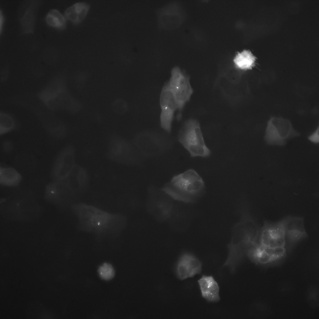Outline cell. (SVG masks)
Segmentation results:
<instances>
[{"label":"cell","mask_w":319,"mask_h":319,"mask_svg":"<svg viewBox=\"0 0 319 319\" xmlns=\"http://www.w3.org/2000/svg\"><path fill=\"white\" fill-rule=\"evenodd\" d=\"M260 232L257 224L250 214L242 213L240 221L233 230L224 265L231 271H234L248 252L259 245Z\"/></svg>","instance_id":"obj_1"},{"label":"cell","mask_w":319,"mask_h":319,"mask_svg":"<svg viewBox=\"0 0 319 319\" xmlns=\"http://www.w3.org/2000/svg\"><path fill=\"white\" fill-rule=\"evenodd\" d=\"M6 103L28 111L39 121L46 131L57 137L64 136L68 128L62 119L47 108L36 98L35 94L27 93L14 95L5 100Z\"/></svg>","instance_id":"obj_2"},{"label":"cell","mask_w":319,"mask_h":319,"mask_svg":"<svg viewBox=\"0 0 319 319\" xmlns=\"http://www.w3.org/2000/svg\"><path fill=\"white\" fill-rule=\"evenodd\" d=\"M35 95L38 99L50 110L64 111L75 113L81 105L74 98L68 88L64 74L58 73L52 77Z\"/></svg>","instance_id":"obj_3"},{"label":"cell","mask_w":319,"mask_h":319,"mask_svg":"<svg viewBox=\"0 0 319 319\" xmlns=\"http://www.w3.org/2000/svg\"><path fill=\"white\" fill-rule=\"evenodd\" d=\"M205 188L202 179L190 169L174 176L162 190L174 198L193 202L202 194Z\"/></svg>","instance_id":"obj_4"},{"label":"cell","mask_w":319,"mask_h":319,"mask_svg":"<svg viewBox=\"0 0 319 319\" xmlns=\"http://www.w3.org/2000/svg\"><path fill=\"white\" fill-rule=\"evenodd\" d=\"M173 138L166 134L145 131L137 134L133 141L136 150L142 157H156L167 152L172 147Z\"/></svg>","instance_id":"obj_5"},{"label":"cell","mask_w":319,"mask_h":319,"mask_svg":"<svg viewBox=\"0 0 319 319\" xmlns=\"http://www.w3.org/2000/svg\"><path fill=\"white\" fill-rule=\"evenodd\" d=\"M179 143L188 151L192 157L206 158L211 155L206 145L199 121L191 119L185 121L178 134Z\"/></svg>","instance_id":"obj_6"},{"label":"cell","mask_w":319,"mask_h":319,"mask_svg":"<svg viewBox=\"0 0 319 319\" xmlns=\"http://www.w3.org/2000/svg\"><path fill=\"white\" fill-rule=\"evenodd\" d=\"M81 228L95 233L105 231L111 226L114 216L92 206L84 204L75 208Z\"/></svg>","instance_id":"obj_7"},{"label":"cell","mask_w":319,"mask_h":319,"mask_svg":"<svg viewBox=\"0 0 319 319\" xmlns=\"http://www.w3.org/2000/svg\"><path fill=\"white\" fill-rule=\"evenodd\" d=\"M299 135L289 120L281 117H272L267 123L264 139L269 145L283 146L287 140Z\"/></svg>","instance_id":"obj_8"},{"label":"cell","mask_w":319,"mask_h":319,"mask_svg":"<svg viewBox=\"0 0 319 319\" xmlns=\"http://www.w3.org/2000/svg\"><path fill=\"white\" fill-rule=\"evenodd\" d=\"M190 79L189 77L179 67H175L172 69L171 76L168 82L178 104L179 119L184 106L193 93Z\"/></svg>","instance_id":"obj_9"},{"label":"cell","mask_w":319,"mask_h":319,"mask_svg":"<svg viewBox=\"0 0 319 319\" xmlns=\"http://www.w3.org/2000/svg\"><path fill=\"white\" fill-rule=\"evenodd\" d=\"M110 139L108 152L111 158L121 164H132L139 162V155L133 145L118 136Z\"/></svg>","instance_id":"obj_10"},{"label":"cell","mask_w":319,"mask_h":319,"mask_svg":"<svg viewBox=\"0 0 319 319\" xmlns=\"http://www.w3.org/2000/svg\"><path fill=\"white\" fill-rule=\"evenodd\" d=\"M285 218L276 222L264 221L260 230L259 245L271 248L285 247Z\"/></svg>","instance_id":"obj_11"},{"label":"cell","mask_w":319,"mask_h":319,"mask_svg":"<svg viewBox=\"0 0 319 319\" xmlns=\"http://www.w3.org/2000/svg\"><path fill=\"white\" fill-rule=\"evenodd\" d=\"M160 104L161 111L160 123L161 128L168 133H171L174 113L178 105L168 82L163 86L160 95Z\"/></svg>","instance_id":"obj_12"},{"label":"cell","mask_w":319,"mask_h":319,"mask_svg":"<svg viewBox=\"0 0 319 319\" xmlns=\"http://www.w3.org/2000/svg\"><path fill=\"white\" fill-rule=\"evenodd\" d=\"M285 246L292 248L297 244L307 238L303 218L300 217L288 216L284 218Z\"/></svg>","instance_id":"obj_13"},{"label":"cell","mask_w":319,"mask_h":319,"mask_svg":"<svg viewBox=\"0 0 319 319\" xmlns=\"http://www.w3.org/2000/svg\"><path fill=\"white\" fill-rule=\"evenodd\" d=\"M75 153L71 146L65 148L57 156L52 171L56 181L65 180L76 165Z\"/></svg>","instance_id":"obj_14"},{"label":"cell","mask_w":319,"mask_h":319,"mask_svg":"<svg viewBox=\"0 0 319 319\" xmlns=\"http://www.w3.org/2000/svg\"><path fill=\"white\" fill-rule=\"evenodd\" d=\"M202 264L195 256L188 253L182 255L177 263L176 272L178 278L183 280L201 273Z\"/></svg>","instance_id":"obj_15"},{"label":"cell","mask_w":319,"mask_h":319,"mask_svg":"<svg viewBox=\"0 0 319 319\" xmlns=\"http://www.w3.org/2000/svg\"><path fill=\"white\" fill-rule=\"evenodd\" d=\"M198 283L201 295L207 301L216 302L220 300L219 287L212 276L203 275Z\"/></svg>","instance_id":"obj_16"},{"label":"cell","mask_w":319,"mask_h":319,"mask_svg":"<svg viewBox=\"0 0 319 319\" xmlns=\"http://www.w3.org/2000/svg\"><path fill=\"white\" fill-rule=\"evenodd\" d=\"M89 8V5L86 3H76L66 10L64 16L66 20L78 24L85 18Z\"/></svg>","instance_id":"obj_17"},{"label":"cell","mask_w":319,"mask_h":319,"mask_svg":"<svg viewBox=\"0 0 319 319\" xmlns=\"http://www.w3.org/2000/svg\"><path fill=\"white\" fill-rule=\"evenodd\" d=\"M65 180L70 189L79 188L86 183L87 174L82 167L75 165Z\"/></svg>","instance_id":"obj_18"},{"label":"cell","mask_w":319,"mask_h":319,"mask_svg":"<svg viewBox=\"0 0 319 319\" xmlns=\"http://www.w3.org/2000/svg\"><path fill=\"white\" fill-rule=\"evenodd\" d=\"M20 124L12 113L3 110L0 111V134L3 135L18 129Z\"/></svg>","instance_id":"obj_19"},{"label":"cell","mask_w":319,"mask_h":319,"mask_svg":"<svg viewBox=\"0 0 319 319\" xmlns=\"http://www.w3.org/2000/svg\"><path fill=\"white\" fill-rule=\"evenodd\" d=\"M256 58L251 52L244 50L238 52L234 59L235 67L239 70L246 71L250 70L255 66Z\"/></svg>","instance_id":"obj_20"},{"label":"cell","mask_w":319,"mask_h":319,"mask_svg":"<svg viewBox=\"0 0 319 319\" xmlns=\"http://www.w3.org/2000/svg\"><path fill=\"white\" fill-rule=\"evenodd\" d=\"M21 179V174L13 168L0 167V182L2 185L15 186L20 183Z\"/></svg>","instance_id":"obj_21"},{"label":"cell","mask_w":319,"mask_h":319,"mask_svg":"<svg viewBox=\"0 0 319 319\" xmlns=\"http://www.w3.org/2000/svg\"><path fill=\"white\" fill-rule=\"evenodd\" d=\"M66 19L57 10H50L47 14L45 21L49 26L59 30L64 29L66 26Z\"/></svg>","instance_id":"obj_22"},{"label":"cell","mask_w":319,"mask_h":319,"mask_svg":"<svg viewBox=\"0 0 319 319\" xmlns=\"http://www.w3.org/2000/svg\"><path fill=\"white\" fill-rule=\"evenodd\" d=\"M34 5L33 4L29 6L20 20L22 32L24 33L33 32L35 15Z\"/></svg>","instance_id":"obj_23"},{"label":"cell","mask_w":319,"mask_h":319,"mask_svg":"<svg viewBox=\"0 0 319 319\" xmlns=\"http://www.w3.org/2000/svg\"><path fill=\"white\" fill-rule=\"evenodd\" d=\"M98 273L101 278L105 280H108L113 278L115 274L114 269L112 265L108 263H105L99 267Z\"/></svg>","instance_id":"obj_24"},{"label":"cell","mask_w":319,"mask_h":319,"mask_svg":"<svg viewBox=\"0 0 319 319\" xmlns=\"http://www.w3.org/2000/svg\"><path fill=\"white\" fill-rule=\"evenodd\" d=\"M112 108L116 113L121 114L123 113L126 111V105L124 101L121 99H118L113 102Z\"/></svg>","instance_id":"obj_25"},{"label":"cell","mask_w":319,"mask_h":319,"mask_svg":"<svg viewBox=\"0 0 319 319\" xmlns=\"http://www.w3.org/2000/svg\"><path fill=\"white\" fill-rule=\"evenodd\" d=\"M168 9V10H167V9L165 10V12H162L163 14V15H164L165 17V18H167L166 20H167V22H174L176 20V18L177 17H178L176 16H178V15H177V14L176 13L178 12H176L175 9H172L171 7V8H169Z\"/></svg>","instance_id":"obj_26"},{"label":"cell","mask_w":319,"mask_h":319,"mask_svg":"<svg viewBox=\"0 0 319 319\" xmlns=\"http://www.w3.org/2000/svg\"><path fill=\"white\" fill-rule=\"evenodd\" d=\"M308 140L312 143L317 144L319 142V128L318 126L316 130L309 135L307 137Z\"/></svg>","instance_id":"obj_27"},{"label":"cell","mask_w":319,"mask_h":319,"mask_svg":"<svg viewBox=\"0 0 319 319\" xmlns=\"http://www.w3.org/2000/svg\"><path fill=\"white\" fill-rule=\"evenodd\" d=\"M10 73L8 69H4L2 70L0 75V82L1 83H5L9 78Z\"/></svg>","instance_id":"obj_28"},{"label":"cell","mask_w":319,"mask_h":319,"mask_svg":"<svg viewBox=\"0 0 319 319\" xmlns=\"http://www.w3.org/2000/svg\"><path fill=\"white\" fill-rule=\"evenodd\" d=\"M0 32L1 33L2 27V25L4 21V18L3 17V15L2 14V12L1 11H0Z\"/></svg>","instance_id":"obj_29"}]
</instances>
